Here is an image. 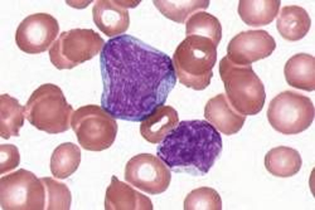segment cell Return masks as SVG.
Instances as JSON below:
<instances>
[{
  "instance_id": "5b68a950",
  "label": "cell",
  "mask_w": 315,
  "mask_h": 210,
  "mask_svg": "<svg viewBox=\"0 0 315 210\" xmlns=\"http://www.w3.org/2000/svg\"><path fill=\"white\" fill-rule=\"evenodd\" d=\"M267 116L276 131L286 135L297 134L306 130L312 123L314 107L308 97L287 90L270 101Z\"/></svg>"
},
{
  "instance_id": "8fae6325",
  "label": "cell",
  "mask_w": 315,
  "mask_h": 210,
  "mask_svg": "<svg viewBox=\"0 0 315 210\" xmlns=\"http://www.w3.org/2000/svg\"><path fill=\"white\" fill-rule=\"evenodd\" d=\"M276 47L274 38L267 31L250 30L242 31L232 39L226 56L236 64L250 65L270 56Z\"/></svg>"
},
{
  "instance_id": "277c9868",
  "label": "cell",
  "mask_w": 315,
  "mask_h": 210,
  "mask_svg": "<svg viewBox=\"0 0 315 210\" xmlns=\"http://www.w3.org/2000/svg\"><path fill=\"white\" fill-rule=\"evenodd\" d=\"M72 110L59 88L47 83L33 92L25 106V115L38 130L56 134L70 128Z\"/></svg>"
},
{
  "instance_id": "8992f818",
  "label": "cell",
  "mask_w": 315,
  "mask_h": 210,
  "mask_svg": "<svg viewBox=\"0 0 315 210\" xmlns=\"http://www.w3.org/2000/svg\"><path fill=\"white\" fill-rule=\"evenodd\" d=\"M0 201L3 210H44V185L34 173L21 168L0 178Z\"/></svg>"
},
{
  "instance_id": "7c38bea8",
  "label": "cell",
  "mask_w": 315,
  "mask_h": 210,
  "mask_svg": "<svg viewBox=\"0 0 315 210\" xmlns=\"http://www.w3.org/2000/svg\"><path fill=\"white\" fill-rule=\"evenodd\" d=\"M204 116L219 130L227 135L239 131L246 118L232 107L223 93L208 100L204 108Z\"/></svg>"
},
{
  "instance_id": "4fadbf2b",
  "label": "cell",
  "mask_w": 315,
  "mask_h": 210,
  "mask_svg": "<svg viewBox=\"0 0 315 210\" xmlns=\"http://www.w3.org/2000/svg\"><path fill=\"white\" fill-rule=\"evenodd\" d=\"M104 205L106 210L152 209V204L147 196L134 189L113 175L107 188Z\"/></svg>"
},
{
  "instance_id": "ac0fdd59",
  "label": "cell",
  "mask_w": 315,
  "mask_h": 210,
  "mask_svg": "<svg viewBox=\"0 0 315 210\" xmlns=\"http://www.w3.org/2000/svg\"><path fill=\"white\" fill-rule=\"evenodd\" d=\"M0 135L7 140L11 136H18L24 123L25 106L8 94L0 96Z\"/></svg>"
},
{
  "instance_id": "ffe728a7",
  "label": "cell",
  "mask_w": 315,
  "mask_h": 210,
  "mask_svg": "<svg viewBox=\"0 0 315 210\" xmlns=\"http://www.w3.org/2000/svg\"><path fill=\"white\" fill-rule=\"evenodd\" d=\"M187 34L197 35L212 40L218 46L222 37V27L218 19L203 10L191 16L186 24Z\"/></svg>"
},
{
  "instance_id": "5bb4252c",
  "label": "cell",
  "mask_w": 315,
  "mask_h": 210,
  "mask_svg": "<svg viewBox=\"0 0 315 210\" xmlns=\"http://www.w3.org/2000/svg\"><path fill=\"white\" fill-rule=\"evenodd\" d=\"M315 71L314 57L304 53L292 56L286 62L284 70L289 85L308 91L315 90Z\"/></svg>"
},
{
  "instance_id": "ba28073f",
  "label": "cell",
  "mask_w": 315,
  "mask_h": 210,
  "mask_svg": "<svg viewBox=\"0 0 315 210\" xmlns=\"http://www.w3.org/2000/svg\"><path fill=\"white\" fill-rule=\"evenodd\" d=\"M101 108L97 112L81 111L72 118L70 125L78 143L86 150L100 151L114 142L118 130L116 121Z\"/></svg>"
},
{
  "instance_id": "9a60e30c",
  "label": "cell",
  "mask_w": 315,
  "mask_h": 210,
  "mask_svg": "<svg viewBox=\"0 0 315 210\" xmlns=\"http://www.w3.org/2000/svg\"><path fill=\"white\" fill-rule=\"evenodd\" d=\"M310 18L307 11L297 5L283 7L276 22L277 29L285 39L298 41L309 32L311 25Z\"/></svg>"
},
{
  "instance_id": "9c48e42d",
  "label": "cell",
  "mask_w": 315,
  "mask_h": 210,
  "mask_svg": "<svg viewBox=\"0 0 315 210\" xmlns=\"http://www.w3.org/2000/svg\"><path fill=\"white\" fill-rule=\"evenodd\" d=\"M169 170L158 158L148 154L137 155L126 166L125 179L140 190L152 195L161 193L171 180Z\"/></svg>"
},
{
  "instance_id": "52a82bcc",
  "label": "cell",
  "mask_w": 315,
  "mask_h": 210,
  "mask_svg": "<svg viewBox=\"0 0 315 210\" xmlns=\"http://www.w3.org/2000/svg\"><path fill=\"white\" fill-rule=\"evenodd\" d=\"M211 39L190 35L182 45L184 83L197 91L205 89L213 76L217 47Z\"/></svg>"
},
{
  "instance_id": "d6986e66",
  "label": "cell",
  "mask_w": 315,
  "mask_h": 210,
  "mask_svg": "<svg viewBox=\"0 0 315 210\" xmlns=\"http://www.w3.org/2000/svg\"><path fill=\"white\" fill-rule=\"evenodd\" d=\"M81 161V151L76 144L66 142L60 144L54 150L50 169L55 178L66 179L78 169Z\"/></svg>"
},
{
  "instance_id": "44dd1931",
  "label": "cell",
  "mask_w": 315,
  "mask_h": 210,
  "mask_svg": "<svg viewBox=\"0 0 315 210\" xmlns=\"http://www.w3.org/2000/svg\"><path fill=\"white\" fill-rule=\"evenodd\" d=\"M45 188L47 202V210H68L70 209L72 196L67 185L51 177L40 178Z\"/></svg>"
},
{
  "instance_id": "30bf717a",
  "label": "cell",
  "mask_w": 315,
  "mask_h": 210,
  "mask_svg": "<svg viewBox=\"0 0 315 210\" xmlns=\"http://www.w3.org/2000/svg\"><path fill=\"white\" fill-rule=\"evenodd\" d=\"M59 31L58 21L45 13L28 15L19 24L15 34L19 48L30 54L40 53L47 50Z\"/></svg>"
},
{
  "instance_id": "e0dca14e",
  "label": "cell",
  "mask_w": 315,
  "mask_h": 210,
  "mask_svg": "<svg viewBox=\"0 0 315 210\" xmlns=\"http://www.w3.org/2000/svg\"><path fill=\"white\" fill-rule=\"evenodd\" d=\"M280 0H240L238 12L247 25L259 27L271 22L277 16Z\"/></svg>"
},
{
  "instance_id": "7a4b0ae2",
  "label": "cell",
  "mask_w": 315,
  "mask_h": 210,
  "mask_svg": "<svg viewBox=\"0 0 315 210\" xmlns=\"http://www.w3.org/2000/svg\"><path fill=\"white\" fill-rule=\"evenodd\" d=\"M159 143L157 155L171 170L194 176L206 174L222 148L220 133L204 120L181 121Z\"/></svg>"
},
{
  "instance_id": "603a6c76",
  "label": "cell",
  "mask_w": 315,
  "mask_h": 210,
  "mask_svg": "<svg viewBox=\"0 0 315 210\" xmlns=\"http://www.w3.org/2000/svg\"><path fill=\"white\" fill-rule=\"evenodd\" d=\"M0 174L8 173L18 166L20 155L17 147L12 144L0 146Z\"/></svg>"
},
{
  "instance_id": "7402d4cb",
  "label": "cell",
  "mask_w": 315,
  "mask_h": 210,
  "mask_svg": "<svg viewBox=\"0 0 315 210\" xmlns=\"http://www.w3.org/2000/svg\"><path fill=\"white\" fill-rule=\"evenodd\" d=\"M185 210L219 209L222 208L221 197L214 189L201 187L193 190L187 196L184 202Z\"/></svg>"
},
{
  "instance_id": "2e32d148",
  "label": "cell",
  "mask_w": 315,
  "mask_h": 210,
  "mask_svg": "<svg viewBox=\"0 0 315 210\" xmlns=\"http://www.w3.org/2000/svg\"><path fill=\"white\" fill-rule=\"evenodd\" d=\"M302 160L296 150L285 146L272 148L266 154L264 165L267 170L276 177H287L297 174L300 170Z\"/></svg>"
},
{
  "instance_id": "3957f363",
  "label": "cell",
  "mask_w": 315,
  "mask_h": 210,
  "mask_svg": "<svg viewBox=\"0 0 315 210\" xmlns=\"http://www.w3.org/2000/svg\"><path fill=\"white\" fill-rule=\"evenodd\" d=\"M219 71L227 99L237 111L252 115L262 110L266 98L265 88L251 64H236L225 56L220 61Z\"/></svg>"
},
{
  "instance_id": "6da1fadb",
  "label": "cell",
  "mask_w": 315,
  "mask_h": 210,
  "mask_svg": "<svg viewBox=\"0 0 315 210\" xmlns=\"http://www.w3.org/2000/svg\"><path fill=\"white\" fill-rule=\"evenodd\" d=\"M100 62L101 108L112 117L142 118L165 103L173 72L155 51L129 41H114L102 48Z\"/></svg>"
}]
</instances>
